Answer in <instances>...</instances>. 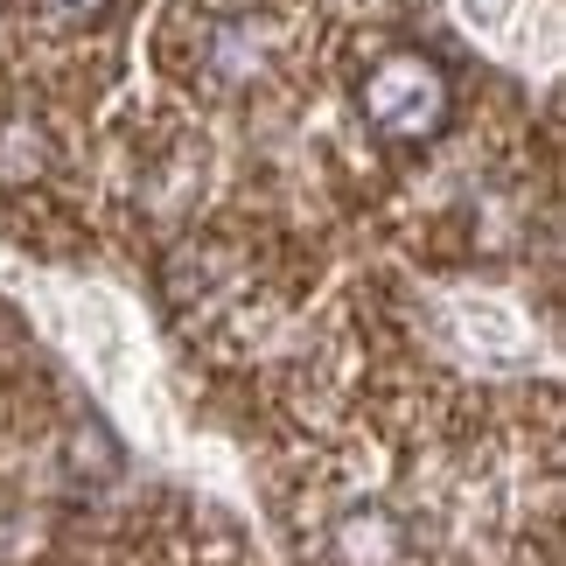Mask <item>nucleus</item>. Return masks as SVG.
<instances>
[{
	"label": "nucleus",
	"mask_w": 566,
	"mask_h": 566,
	"mask_svg": "<svg viewBox=\"0 0 566 566\" xmlns=\"http://www.w3.org/2000/svg\"><path fill=\"white\" fill-rule=\"evenodd\" d=\"M119 0H42V14L63 21V29H92V21H105Z\"/></svg>",
	"instance_id": "5"
},
{
	"label": "nucleus",
	"mask_w": 566,
	"mask_h": 566,
	"mask_svg": "<svg viewBox=\"0 0 566 566\" xmlns=\"http://www.w3.org/2000/svg\"><path fill=\"white\" fill-rule=\"evenodd\" d=\"M259 63H266V35H259L252 21H224V29H217V56L203 71H210V84H252Z\"/></svg>",
	"instance_id": "3"
},
{
	"label": "nucleus",
	"mask_w": 566,
	"mask_h": 566,
	"mask_svg": "<svg viewBox=\"0 0 566 566\" xmlns=\"http://www.w3.org/2000/svg\"><path fill=\"white\" fill-rule=\"evenodd\" d=\"M357 105H364V119H371L385 140L420 147V140H433V134L448 126L454 92H448V71H441L427 50H391V56L371 63V77H364Z\"/></svg>",
	"instance_id": "1"
},
{
	"label": "nucleus",
	"mask_w": 566,
	"mask_h": 566,
	"mask_svg": "<svg viewBox=\"0 0 566 566\" xmlns=\"http://www.w3.org/2000/svg\"><path fill=\"white\" fill-rule=\"evenodd\" d=\"M322 559L329 566H406L412 559V532H406V517L391 504L364 496V504L336 511V525L322 532Z\"/></svg>",
	"instance_id": "2"
},
{
	"label": "nucleus",
	"mask_w": 566,
	"mask_h": 566,
	"mask_svg": "<svg viewBox=\"0 0 566 566\" xmlns=\"http://www.w3.org/2000/svg\"><path fill=\"white\" fill-rule=\"evenodd\" d=\"M42 176H50V140H42V126H29V119L0 126V182H8V189H29Z\"/></svg>",
	"instance_id": "4"
}]
</instances>
